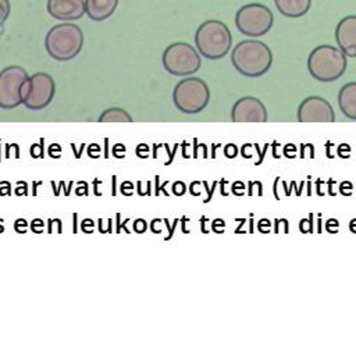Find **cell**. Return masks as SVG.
<instances>
[{
  "label": "cell",
  "instance_id": "obj_1",
  "mask_svg": "<svg viewBox=\"0 0 356 356\" xmlns=\"http://www.w3.org/2000/svg\"><path fill=\"white\" fill-rule=\"evenodd\" d=\"M231 63L239 74L248 78H257L270 70L273 53L266 43L256 39H246L232 49Z\"/></svg>",
  "mask_w": 356,
  "mask_h": 356
},
{
  "label": "cell",
  "instance_id": "obj_2",
  "mask_svg": "<svg viewBox=\"0 0 356 356\" xmlns=\"http://www.w3.org/2000/svg\"><path fill=\"white\" fill-rule=\"evenodd\" d=\"M346 54L332 44H320L314 47L307 57V70L310 75L320 82H334L346 71Z\"/></svg>",
  "mask_w": 356,
  "mask_h": 356
},
{
  "label": "cell",
  "instance_id": "obj_3",
  "mask_svg": "<svg viewBox=\"0 0 356 356\" xmlns=\"http://www.w3.org/2000/svg\"><path fill=\"white\" fill-rule=\"evenodd\" d=\"M195 44L200 56L209 60H218L229 51L232 35L224 22L218 19H207L196 29Z\"/></svg>",
  "mask_w": 356,
  "mask_h": 356
},
{
  "label": "cell",
  "instance_id": "obj_4",
  "mask_svg": "<svg viewBox=\"0 0 356 356\" xmlns=\"http://www.w3.org/2000/svg\"><path fill=\"white\" fill-rule=\"evenodd\" d=\"M44 46L50 57L58 61L72 60L83 46L82 29L72 22L57 24L46 35Z\"/></svg>",
  "mask_w": 356,
  "mask_h": 356
},
{
  "label": "cell",
  "instance_id": "obj_5",
  "mask_svg": "<svg viewBox=\"0 0 356 356\" xmlns=\"http://www.w3.org/2000/svg\"><path fill=\"white\" fill-rule=\"evenodd\" d=\"M210 100V90L207 83L195 76L179 81L172 92V102L175 107L185 114H196L206 108Z\"/></svg>",
  "mask_w": 356,
  "mask_h": 356
},
{
  "label": "cell",
  "instance_id": "obj_6",
  "mask_svg": "<svg viewBox=\"0 0 356 356\" xmlns=\"http://www.w3.org/2000/svg\"><path fill=\"white\" fill-rule=\"evenodd\" d=\"M274 22L273 11L261 3H249L242 6L235 14L238 31L250 38L266 35Z\"/></svg>",
  "mask_w": 356,
  "mask_h": 356
},
{
  "label": "cell",
  "instance_id": "obj_7",
  "mask_svg": "<svg viewBox=\"0 0 356 356\" xmlns=\"http://www.w3.org/2000/svg\"><path fill=\"white\" fill-rule=\"evenodd\" d=\"M163 67L167 72L175 76H188L200 68V53L192 44L177 42L163 53Z\"/></svg>",
  "mask_w": 356,
  "mask_h": 356
},
{
  "label": "cell",
  "instance_id": "obj_8",
  "mask_svg": "<svg viewBox=\"0 0 356 356\" xmlns=\"http://www.w3.org/2000/svg\"><path fill=\"white\" fill-rule=\"evenodd\" d=\"M26 71L19 65L6 67L0 72V107L10 110L22 103V89L28 79Z\"/></svg>",
  "mask_w": 356,
  "mask_h": 356
},
{
  "label": "cell",
  "instance_id": "obj_9",
  "mask_svg": "<svg viewBox=\"0 0 356 356\" xmlns=\"http://www.w3.org/2000/svg\"><path fill=\"white\" fill-rule=\"evenodd\" d=\"M54 96V81L46 72L29 76L22 89V103L29 110H42L50 104Z\"/></svg>",
  "mask_w": 356,
  "mask_h": 356
},
{
  "label": "cell",
  "instance_id": "obj_10",
  "mask_svg": "<svg viewBox=\"0 0 356 356\" xmlns=\"http://www.w3.org/2000/svg\"><path fill=\"white\" fill-rule=\"evenodd\" d=\"M299 122H334L335 114L331 104L320 96L306 97L298 107Z\"/></svg>",
  "mask_w": 356,
  "mask_h": 356
},
{
  "label": "cell",
  "instance_id": "obj_11",
  "mask_svg": "<svg viewBox=\"0 0 356 356\" xmlns=\"http://www.w3.org/2000/svg\"><path fill=\"white\" fill-rule=\"evenodd\" d=\"M231 118L234 122H266L268 115L261 100L253 96H245L234 103Z\"/></svg>",
  "mask_w": 356,
  "mask_h": 356
},
{
  "label": "cell",
  "instance_id": "obj_12",
  "mask_svg": "<svg viewBox=\"0 0 356 356\" xmlns=\"http://www.w3.org/2000/svg\"><path fill=\"white\" fill-rule=\"evenodd\" d=\"M47 13L60 21H76L86 14L85 0H47Z\"/></svg>",
  "mask_w": 356,
  "mask_h": 356
},
{
  "label": "cell",
  "instance_id": "obj_13",
  "mask_svg": "<svg viewBox=\"0 0 356 356\" xmlns=\"http://www.w3.org/2000/svg\"><path fill=\"white\" fill-rule=\"evenodd\" d=\"M335 42L349 57H356V15H346L335 28Z\"/></svg>",
  "mask_w": 356,
  "mask_h": 356
},
{
  "label": "cell",
  "instance_id": "obj_14",
  "mask_svg": "<svg viewBox=\"0 0 356 356\" xmlns=\"http://www.w3.org/2000/svg\"><path fill=\"white\" fill-rule=\"evenodd\" d=\"M120 0H85L86 15L92 21H104L117 10Z\"/></svg>",
  "mask_w": 356,
  "mask_h": 356
},
{
  "label": "cell",
  "instance_id": "obj_15",
  "mask_svg": "<svg viewBox=\"0 0 356 356\" xmlns=\"http://www.w3.org/2000/svg\"><path fill=\"white\" fill-rule=\"evenodd\" d=\"M338 106L345 117L356 120V82H348L339 89Z\"/></svg>",
  "mask_w": 356,
  "mask_h": 356
},
{
  "label": "cell",
  "instance_id": "obj_16",
  "mask_svg": "<svg viewBox=\"0 0 356 356\" xmlns=\"http://www.w3.org/2000/svg\"><path fill=\"white\" fill-rule=\"evenodd\" d=\"M277 10L288 18H299L307 14L312 0H274Z\"/></svg>",
  "mask_w": 356,
  "mask_h": 356
},
{
  "label": "cell",
  "instance_id": "obj_17",
  "mask_svg": "<svg viewBox=\"0 0 356 356\" xmlns=\"http://www.w3.org/2000/svg\"><path fill=\"white\" fill-rule=\"evenodd\" d=\"M99 121L100 122H132V118L125 110L113 107V108L104 110L103 114L99 117Z\"/></svg>",
  "mask_w": 356,
  "mask_h": 356
},
{
  "label": "cell",
  "instance_id": "obj_18",
  "mask_svg": "<svg viewBox=\"0 0 356 356\" xmlns=\"http://www.w3.org/2000/svg\"><path fill=\"white\" fill-rule=\"evenodd\" d=\"M11 6L8 0H0V25L7 19L8 14H10Z\"/></svg>",
  "mask_w": 356,
  "mask_h": 356
},
{
  "label": "cell",
  "instance_id": "obj_19",
  "mask_svg": "<svg viewBox=\"0 0 356 356\" xmlns=\"http://www.w3.org/2000/svg\"><path fill=\"white\" fill-rule=\"evenodd\" d=\"M299 229H300L302 232H305V234L313 231V214H310L309 218L300 220V222H299Z\"/></svg>",
  "mask_w": 356,
  "mask_h": 356
},
{
  "label": "cell",
  "instance_id": "obj_20",
  "mask_svg": "<svg viewBox=\"0 0 356 356\" xmlns=\"http://www.w3.org/2000/svg\"><path fill=\"white\" fill-rule=\"evenodd\" d=\"M300 157L302 159H306V157L313 159L314 157V147H313V145H310V143L302 145V147H300Z\"/></svg>",
  "mask_w": 356,
  "mask_h": 356
},
{
  "label": "cell",
  "instance_id": "obj_21",
  "mask_svg": "<svg viewBox=\"0 0 356 356\" xmlns=\"http://www.w3.org/2000/svg\"><path fill=\"white\" fill-rule=\"evenodd\" d=\"M352 189H353V185L349 181L341 182V185H339V192L342 195H345V196H350L352 195Z\"/></svg>",
  "mask_w": 356,
  "mask_h": 356
},
{
  "label": "cell",
  "instance_id": "obj_22",
  "mask_svg": "<svg viewBox=\"0 0 356 356\" xmlns=\"http://www.w3.org/2000/svg\"><path fill=\"white\" fill-rule=\"evenodd\" d=\"M338 156L343 157V159H348L350 156V147L348 143H341L338 146Z\"/></svg>",
  "mask_w": 356,
  "mask_h": 356
},
{
  "label": "cell",
  "instance_id": "obj_23",
  "mask_svg": "<svg viewBox=\"0 0 356 356\" xmlns=\"http://www.w3.org/2000/svg\"><path fill=\"white\" fill-rule=\"evenodd\" d=\"M274 224H275V227H274V231L278 234V231H280V227L281 225H284V229H285V234H288L289 232V225H288V220L286 218H277L275 221H274Z\"/></svg>",
  "mask_w": 356,
  "mask_h": 356
},
{
  "label": "cell",
  "instance_id": "obj_24",
  "mask_svg": "<svg viewBox=\"0 0 356 356\" xmlns=\"http://www.w3.org/2000/svg\"><path fill=\"white\" fill-rule=\"evenodd\" d=\"M224 153H225V156H227L228 159H232V157H235V156H236L238 149H236V146H235V145L228 143V145L224 147Z\"/></svg>",
  "mask_w": 356,
  "mask_h": 356
},
{
  "label": "cell",
  "instance_id": "obj_25",
  "mask_svg": "<svg viewBox=\"0 0 356 356\" xmlns=\"http://www.w3.org/2000/svg\"><path fill=\"white\" fill-rule=\"evenodd\" d=\"M296 146L295 145H292V143H288V145H285V147H284V154L286 156V157H291V159H293V157H296Z\"/></svg>",
  "mask_w": 356,
  "mask_h": 356
},
{
  "label": "cell",
  "instance_id": "obj_26",
  "mask_svg": "<svg viewBox=\"0 0 356 356\" xmlns=\"http://www.w3.org/2000/svg\"><path fill=\"white\" fill-rule=\"evenodd\" d=\"M349 228L352 232H356V218H353L350 222H349Z\"/></svg>",
  "mask_w": 356,
  "mask_h": 356
},
{
  "label": "cell",
  "instance_id": "obj_27",
  "mask_svg": "<svg viewBox=\"0 0 356 356\" xmlns=\"http://www.w3.org/2000/svg\"><path fill=\"white\" fill-rule=\"evenodd\" d=\"M332 182H334L332 179H330V181H328V189H330V191H328V193H330L331 196H334V195H335V192L332 191Z\"/></svg>",
  "mask_w": 356,
  "mask_h": 356
}]
</instances>
